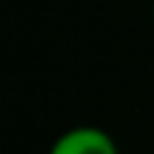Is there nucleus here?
Returning <instances> with one entry per match:
<instances>
[{
	"label": "nucleus",
	"mask_w": 154,
	"mask_h": 154,
	"mask_svg": "<svg viewBox=\"0 0 154 154\" xmlns=\"http://www.w3.org/2000/svg\"><path fill=\"white\" fill-rule=\"evenodd\" d=\"M49 154H117V143L97 126H77L60 134Z\"/></svg>",
	"instance_id": "f257e3e1"
}]
</instances>
